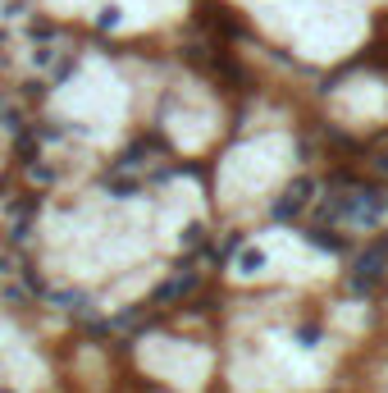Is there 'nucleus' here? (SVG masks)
Instances as JSON below:
<instances>
[{"instance_id":"obj_4","label":"nucleus","mask_w":388,"mask_h":393,"mask_svg":"<svg viewBox=\"0 0 388 393\" xmlns=\"http://www.w3.org/2000/svg\"><path fill=\"white\" fill-rule=\"evenodd\" d=\"M105 193H110V197H133V193H142V179L114 174V179H105Z\"/></svg>"},{"instance_id":"obj_9","label":"nucleus","mask_w":388,"mask_h":393,"mask_svg":"<svg viewBox=\"0 0 388 393\" xmlns=\"http://www.w3.org/2000/svg\"><path fill=\"white\" fill-rule=\"evenodd\" d=\"M0 274H14V256H9L5 247H0Z\"/></svg>"},{"instance_id":"obj_3","label":"nucleus","mask_w":388,"mask_h":393,"mask_svg":"<svg viewBox=\"0 0 388 393\" xmlns=\"http://www.w3.org/2000/svg\"><path fill=\"white\" fill-rule=\"evenodd\" d=\"M197 289V274H174L169 284H160V289H155V297L151 302L160 306V302H174V297H183V293H192Z\"/></svg>"},{"instance_id":"obj_8","label":"nucleus","mask_w":388,"mask_h":393,"mask_svg":"<svg viewBox=\"0 0 388 393\" xmlns=\"http://www.w3.org/2000/svg\"><path fill=\"white\" fill-rule=\"evenodd\" d=\"M201 243V224H188V234H183V247H197Z\"/></svg>"},{"instance_id":"obj_7","label":"nucleus","mask_w":388,"mask_h":393,"mask_svg":"<svg viewBox=\"0 0 388 393\" xmlns=\"http://www.w3.org/2000/svg\"><path fill=\"white\" fill-rule=\"evenodd\" d=\"M101 28H119V5H110V9H101Z\"/></svg>"},{"instance_id":"obj_5","label":"nucleus","mask_w":388,"mask_h":393,"mask_svg":"<svg viewBox=\"0 0 388 393\" xmlns=\"http://www.w3.org/2000/svg\"><path fill=\"white\" fill-rule=\"evenodd\" d=\"M260 265H265V252H260V247H256V252H251V247H247V252L238 256V270H242V274H256Z\"/></svg>"},{"instance_id":"obj_1","label":"nucleus","mask_w":388,"mask_h":393,"mask_svg":"<svg viewBox=\"0 0 388 393\" xmlns=\"http://www.w3.org/2000/svg\"><path fill=\"white\" fill-rule=\"evenodd\" d=\"M310 193H315V183H310V179H293V183L284 188V197L274 201V219H297V215L306 210Z\"/></svg>"},{"instance_id":"obj_2","label":"nucleus","mask_w":388,"mask_h":393,"mask_svg":"<svg viewBox=\"0 0 388 393\" xmlns=\"http://www.w3.org/2000/svg\"><path fill=\"white\" fill-rule=\"evenodd\" d=\"M60 311H73V315H92V297L87 293H78V289H51L46 293Z\"/></svg>"},{"instance_id":"obj_6","label":"nucleus","mask_w":388,"mask_h":393,"mask_svg":"<svg viewBox=\"0 0 388 393\" xmlns=\"http://www.w3.org/2000/svg\"><path fill=\"white\" fill-rule=\"evenodd\" d=\"M310 243H315V247H329V252H338V247H343V243H338V238H334V229H310Z\"/></svg>"}]
</instances>
